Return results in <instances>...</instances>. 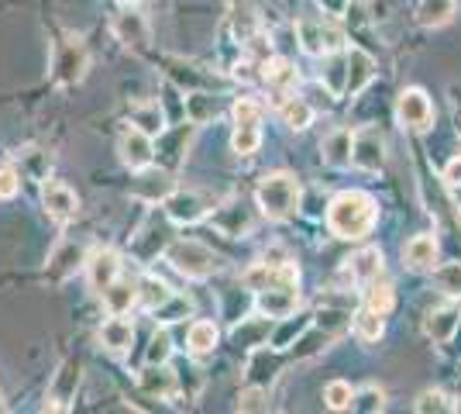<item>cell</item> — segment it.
Returning a JSON list of instances; mask_svg holds the SVG:
<instances>
[{
	"mask_svg": "<svg viewBox=\"0 0 461 414\" xmlns=\"http://www.w3.org/2000/svg\"><path fill=\"white\" fill-rule=\"evenodd\" d=\"M403 259L410 270H430L438 262V238L434 235H417L403 245Z\"/></svg>",
	"mask_w": 461,
	"mask_h": 414,
	"instance_id": "cell-24",
	"label": "cell"
},
{
	"mask_svg": "<svg viewBox=\"0 0 461 414\" xmlns=\"http://www.w3.org/2000/svg\"><path fill=\"white\" fill-rule=\"evenodd\" d=\"M355 332H358L362 342H379L385 332V315L383 311H372V308H362L355 315Z\"/></svg>",
	"mask_w": 461,
	"mask_h": 414,
	"instance_id": "cell-36",
	"label": "cell"
},
{
	"mask_svg": "<svg viewBox=\"0 0 461 414\" xmlns=\"http://www.w3.org/2000/svg\"><path fill=\"white\" fill-rule=\"evenodd\" d=\"M141 391L149 397H158V400H169L179 391V376L166 366V363H149L141 370Z\"/></svg>",
	"mask_w": 461,
	"mask_h": 414,
	"instance_id": "cell-15",
	"label": "cell"
},
{
	"mask_svg": "<svg viewBox=\"0 0 461 414\" xmlns=\"http://www.w3.org/2000/svg\"><path fill=\"white\" fill-rule=\"evenodd\" d=\"M279 321H283V325H279V328H276V332H272V349H289V345H293V342H296V338L300 336H307V328H310V317L307 315H300V317H279Z\"/></svg>",
	"mask_w": 461,
	"mask_h": 414,
	"instance_id": "cell-33",
	"label": "cell"
},
{
	"mask_svg": "<svg viewBox=\"0 0 461 414\" xmlns=\"http://www.w3.org/2000/svg\"><path fill=\"white\" fill-rule=\"evenodd\" d=\"M348 321H351V315H348V311L324 308V311L317 315V328H324V332H330V336H341V328H345Z\"/></svg>",
	"mask_w": 461,
	"mask_h": 414,
	"instance_id": "cell-47",
	"label": "cell"
},
{
	"mask_svg": "<svg viewBox=\"0 0 461 414\" xmlns=\"http://www.w3.org/2000/svg\"><path fill=\"white\" fill-rule=\"evenodd\" d=\"M213 225H217L224 235L241 238V235H249V232H251V211L241 204V200H234V204L221 207V211L213 215Z\"/></svg>",
	"mask_w": 461,
	"mask_h": 414,
	"instance_id": "cell-23",
	"label": "cell"
},
{
	"mask_svg": "<svg viewBox=\"0 0 461 414\" xmlns=\"http://www.w3.org/2000/svg\"><path fill=\"white\" fill-rule=\"evenodd\" d=\"M413 411H420V414H430V411H455V404H447V397L441 394V391H423L420 397H417V404H413Z\"/></svg>",
	"mask_w": 461,
	"mask_h": 414,
	"instance_id": "cell-45",
	"label": "cell"
},
{
	"mask_svg": "<svg viewBox=\"0 0 461 414\" xmlns=\"http://www.w3.org/2000/svg\"><path fill=\"white\" fill-rule=\"evenodd\" d=\"M131 190H135V198L155 204V200H166L173 194V177L169 173H141Z\"/></svg>",
	"mask_w": 461,
	"mask_h": 414,
	"instance_id": "cell-28",
	"label": "cell"
},
{
	"mask_svg": "<svg viewBox=\"0 0 461 414\" xmlns=\"http://www.w3.org/2000/svg\"><path fill=\"white\" fill-rule=\"evenodd\" d=\"M86 276H90V287L96 294H104L121 276V256L114 249H96L94 256H86Z\"/></svg>",
	"mask_w": 461,
	"mask_h": 414,
	"instance_id": "cell-12",
	"label": "cell"
},
{
	"mask_svg": "<svg viewBox=\"0 0 461 414\" xmlns=\"http://www.w3.org/2000/svg\"><path fill=\"white\" fill-rule=\"evenodd\" d=\"M190 135H193V124H179V128H173V132H166V135L158 138V149H155L158 162H162V166H169V170H176V166L186 159Z\"/></svg>",
	"mask_w": 461,
	"mask_h": 414,
	"instance_id": "cell-16",
	"label": "cell"
},
{
	"mask_svg": "<svg viewBox=\"0 0 461 414\" xmlns=\"http://www.w3.org/2000/svg\"><path fill=\"white\" fill-rule=\"evenodd\" d=\"M117 152H121V162H124V166H131V170H145V166L155 159L152 135H149V132H141V128H131V132H124V135H121Z\"/></svg>",
	"mask_w": 461,
	"mask_h": 414,
	"instance_id": "cell-11",
	"label": "cell"
},
{
	"mask_svg": "<svg viewBox=\"0 0 461 414\" xmlns=\"http://www.w3.org/2000/svg\"><path fill=\"white\" fill-rule=\"evenodd\" d=\"M114 35L128 49H141L149 41V21H145L141 11H121L114 18Z\"/></svg>",
	"mask_w": 461,
	"mask_h": 414,
	"instance_id": "cell-19",
	"label": "cell"
},
{
	"mask_svg": "<svg viewBox=\"0 0 461 414\" xmlns=\"http://www.w3.org/2000/svg\"><path fill=\"white\" fill-rule=\"evenodd\" d=\"M351 408H355V411H366V414L385 411V391L383 387H375V383H368V387H362V391L355 394Z\"/></svg>",
	"mask_w": 461,
	"mask_h": 414,
	"instance_id": "cell-41",
	"label": "cell"
},
{
	"mask_svg": "<svg viewBox=\"0 0 461 414\" xmlns=\"http://www.w3.org/2000/svg\"><path fill=\"white\" fill-rule=\"evenodd\" d=\"M366 308H372V311H389L393 308V287L389 283H368V294H366Z\"/></svg>",
	"mask_w": 461,
	"mask_h": 414,
	"instance_id": "cell-44",
	"label": "cell"
},
{
	"mask_svg": "<svg viewBox=\"0 0 461 414\" xmlns=\"http://www.w3.org/2000/svg\"><path fill=\"white\" fill-rule=\"evenodd\" d=\"M351 162L366 173H379L385 166V138L379 135V128H362L351 138Z\"/></svg>",
	"mask_w": 461,
	"mask_h": 414,
	"instance_id": "cell-8",
	"label": "cell"
},
{
	"mask_svg": "<svg viewBox=\"0 0 461 414\" xmlns=\"http://www.w3.org/2000/svg\"><path fill=\"white\" fill-rule=\"evenodd\" d=\"M193 311V304L186 300V297H179V294H173L162 308H155L152 315L158 317V321H179V317H186Z\"/></svg>",
	"mask_w": 461,
	"mask_h": 414,
	"instance_id": "cell-43",
	"label": "cell"
},
{
	"mask_svg": "<svg viewBox=\"0 0 461 414\" xmlns=\"http://www.w3.org/2000/svg\"><path fill=\"white\" fill-rule=\"evenodd\" d=\"M375 217H379L375 200L368 198V194H358V190L334 198L330 207H327V225H330V232L338 238H348V242L366 238L368 232H372V225H375Z\"/></svg>",
	"mask_w": 461,
	"mask_h": 414,
	"instance_id": "cell-1",
	"label": "cell"
},
{
	"mask_svg": "<svg viewBox=\"0 0 461 414\" xmlns=\"http://www.w3.org/2000/svg\"><path fill=\"white\" fill-rule=\"evenodd\" d=\"M18 194V173L14 170H0V200Z\"/></svg>",
	"mask_w": 461,
	"mask_h": 414,
	"instance_id": "cell-51",
	"label": "cell"
},
{
	"mask_svg": "<svg viewBox=\"0 0 461 414\" xmlns=\"http://www.w3.org/2000/svg\"><path fill=\"white\" fill-rule=\"evenodd\" d=\"M458 321H461V311L458 308H441V311H434L430 321H427V332L434 342H447V338L458 332Z\"/></svg>",
	"mask_w": 461,
	"mask_h": 414,
	"instance_id": "cell-34",
	"label": "cell"
},
{
	"mask_svg": "<svg viewBox=\"0 0 461 414\" xmlns=\"http://www.w3.org/2000/svg\"><path fill=\"white\" fill-rule=\"evenodd\" d=\"M324 400L330 411H348L351 400H355V391H351V383H345V380H330L324 387Z\"/></svg>",
	"mask_w": 461,
	"mask_h": 414,
	"instance_id": "cell-40",
	"label": "cell"
},
{
	"mask_svg": "<svg viewBox=\"0 0 461 414\" xmlns=\"http://www.w3.org/2000/svg\"><path fill=\"white\" fill-rule=\"evenodd\" d=\"M455 18V0H420L417 7V21L423 28H441Z\"/></svg>",
	"mask_w": 461,
	"mask_h": 414,
	"instance_id": "cell-32",
	"label": "cell"
},
{
	"mask_svg": "<svg viewBox=\"0 0 461 414\" xmlns=\"http://www.w3.org/2000/svg\"><path fill=\"white\" fill-rule=\"evenodd\" d=\"M79 376H83V370H79L77 359H66V363L56 370V376H52V383H49L45 411H66V408L73 404L77 387H79Z\"/></svg>",
	"mask_w": 461,
	"mask_h": 414,
	"instance_id": "cell-7",
	"label": "cell"
},
{
	"mask_svg": "<svg viewBox=\"0 0 461 414\" xmlns=\"http://www.w3.org/2000/svg\"><path fill=\"white\" fill-rule=\"evenodd\" d=\"M169 355H173L169 332H155L152 342H149V363H169Z\"/></svg>",
	"mask_w": 461,
	"mask_h": 414,
	"instance_id": "cell-48",
	"label": "cell"
},
{
	"mask_svg": "<svg viewBox=\"0 0 461 414\" xmlns=\"http://www.w3.org/2000/svg\"><path fill=\"white\" fill-rule=\"evenodd\" d=\"M207 207H211V200L203 194H196V190H173L166 198V215H169V221H179V225L200 221L207 215Z\"/></svg>",
	"mask_w": 461,
	"mask_h": 414,
	"instance_id": "cell-10",
	"label": "cell"
},
{
	"mask_svg": "<svg viewBox=\"0 0 461 414\" xmlns=\"http://www.w3.org/2000/svg\"><path fill=\"white\" fill-rule=\"evenodd\" d=\"M296 304H300V294H296V287H293V283H276V287L258 290V308H262V315H269L272 321L293 315V311H296Z\"/></svg>",
	"mask_w": 461,
	"mask_h": 414,
	"instance_id": "cell-13",
	"label": "cell"
},
{
	"mask_svg": "<svg viewBox=\"0 0 461 414\" xmlns=\"http://www.w3.org/2000/svg\"><path fill=\"white\" fill-rule=\"evenodd\" d=\"M41 204H45L49 217H56V221H73L79 211V198L66 187V183H45Z\"/></svg>",
	"mask_w": 461,
	"mask_h": 414,
	"instance_id": "cell-14",
	"label": "cell"
},
{
	"mask_svg": "<svg viewBox=\"0 0 461 414\" xmlns=\"http://www.w3.org/2000/svg\"><path fill=\"white\" fill-rule=\"evenodd\" d=\"M351 132L348 128H338V132H330L324 142V159L330 166H338V170H345L351 166Z\"/></svg>",
	"mask_w": 461,
	"mask_h": 414,
	"instance_id": "cell-30",
	"label": "cell"
},
{
	"mask_svg": "<svg viewBox=\"0 0 461 414\" xmlns=\"http://www.w3.org/2000/svg\"><path fill=\"white\" fill-rule=\"evenodd\" d=\"M234 152L238 156H251L262 142V107L255 100H238L234 104Z\"/></svg>",
	"mask_w": 461,
	"mask_h": 414,
	"instance_id": "cell-4",
	"label": "cell"
},
{
	"mask_svg": "<svg viewBox=\"0 0 461 414\" xmlns=\"http://www.w3.org/2000/svg\"><path fill=\"white\" fill-rule=\"evenodd\" d=\"M186 349L193 355H207L217 349V325L213 321H193L186 332Z\"/></svg>",
	"mask_w": 461,
	"mask_h": 414,
	"instance_id": "cell-31",
	"label": "cell"
},
{
	"mask_svg": "<svg viewBox=\"0 0 461 414\" xmlns=\"http://www.w3.org/2000/svg\"><path fill=\"white\" fill-rule=\"evenodd\" d=\"M173 297V290H169V283L166 280H158V276H145L141 283H138V300L149 308V311H155V308H162L166 300Z\"/></svg>",
	"mask_w": 461,
	"mask_h": 414,
	"instance_id": "cell-35",
	"label": "cell"
},
{
	"mask_svg": "<svg viewBox=\"0 0 461 414\" xmlns=\"http://www.w3.org/2000/svg\"><path fill=\"white\" fill-rule=\"evenodd\" d=\"M100 342H104L111 353H128L131 342H135V325L124 315L107 317V321L100 325Z\"/></svg>",
	"mask_w": 461,
	"mask_h": 414,
	"instance_id": "cell-20",
	"label": "cell"
},
{
	"mask_svg": "<svg viewBox=\"0 0 461 414\" xmlns=\"http://www.w3.org/2000/svg\"><path fill=\"white\" fill-rule=\"evenodd\" d=\"M0 411H4V397H0Z\"/></svg>",
	"mask_w": 461,
	"mask_h": 414,
	"instance_id": "cell-53",
	"label": "cell"
},
{
	"mask_svg": "<svg viewBox=\"0 0 461 414\" xmlns=\"http://www.w3.org/2000/svg\"><path fill=\"white\" fill-rule=\"evenodd\" d=\"M238 408L241 411H266L269 408V394H266V387H251L241 394V400H238Z\"/></svg>",
	"mask_w": 461,
	"mask_h": 414,
	"instance_id": "cell-49",
	"label": "cell"
},
{
	"mask_svg": "<svg viewBox=\"0 0 461 414\" xmlns=\"http://www.w3.org/2000/svg\"><path fill=\"white\" fill-rule=\"evenodd\" d=\"M83 262H86V256L77 242H62L49 259V280H69Z\"/></svg>",
	"mask_w": 461,
	"mask_h": 414,
	"instance_id": "cell-22",
	"label": "cell"
},
{
	"mask_svg": "<svg viewBox=\"0 0 461 414\" xmlns=\"http://www.w3.org/2000/svg\"><path fill=\"white\" fill-rule=\"evenodd\" d=\"M458 411H461V400H458Z\"/></svg>",
	"mask_w": 461,
	"mask_h": 414,
	"instance_id": "cell-54",
	"label": "cell"
},
{
	"mask_svg": "<svg viewBox=\"0 0 461 414\" xmlns=\"http://www.w3.org/2000/svg\"><path fill=\"white\" fill-rule=\"evenodd\" d=\"M217 111H221V104L207 90H190L186 100H183V115H186L190 124H207L211 118H217Z\"/></svg>",
	"mask_w": 461,
	"mask_h": 414,
	"instance_id": "cell-26",
	"label": "cell"
},
{
	"mask_svg": "<svg viewBox=\"0 0 461 414\" xmlns=\"http://www.w3.org/2000/svg\"><path fill=\"white\" fill-rule=\"evenodd\" d=\"M296 35H300L303 52H310V56H334V52L345 45V35H341L334 24L317 21V18L300 21V24H296Z\"/></svg>",
	"mask_w": 461,
	"mask_h": 414,
	"instance_id": "cell-6",
	"label": "cell"
},
{
	"mask_svg": "<svg viewBox=\"0 0 461 414\" xmlns=\"http://www.w3.org/2000/svg\"><path fill=\"white\" fill-rule=\"evenodd\" d=\"M444 183H447V190H451L455 204L461 207V156H455L447 166H444Z\"/></svg>",
	"mask_w": 461,
	"mask_h": 414,
	"instance_id": "cell-50",
	"label": "cell"
},
{
	"mask_svg": "<svg viewBox=\"0 0 461 414\" xmlns=\"http://www.w3.org/2000/svg\"><path fill=\"white\" fill-rule=\"evenodd\" d=\"M434 280H438L441 294L461 297V262H447V266H441V270L434 273Z\"/></svg>",
	"mask_w": 461,
	"mask_h": 414,
	"instance_id": "cell-42",
	"label": "cell"
},
{
	"mask_svg": "<svg viewBox=\"0 0 461 414\" xmlns=\"http://www.w3.org/2000/svg\"><path fill=\"white\" fill-rule=\"evenodd\" d=\"M283 118H286L289 128H307L310 121H313V104L303 97H289L286 104H283Z\"/></svg>",
	"mask_w": 461,
	"mask_h": 414,
	"instance_id": "cell-39",
	"label": "cell"
},
{
	"mask_svg": "<svg viewBox=\"0 0 461 414\" xmlns=\"http://www.w3.org/2000/svg\"><path fill=\"white\" fill-rule=\"evenodd\" d=\"M272 336V317H241V325L234 328V345H241V349H258V345H266Z\"/></svg>",
	"mask_w": 461,
	"mask_h": 414,
	"instance_id": "cell-25",
	"label": "cell"
},
{
	"mask_svg": "<svg viewBox=\"0 0 461 414\" xmlns=\"http://www.w3.org/2000/svg\"><path fill=\"white\" fill-rule=\"evenodd\" d=\"M162 249H169V228L158 225V221H149V225L141 228V235L131 242V253H135L141 262H152Z\"/></svg>",
	"mask_w": 461,
	"mask_h": 414,
	"instance_id": "cell-18",
	"label": "cell"
},
{
	"mask_svg": "<svg viewBox=\"0 0 461 414\" xmlns=\"http://www.w3.org/2000/svg\"><path fill=\"white\" fill-rule=\"evenodd\" d=\"M348 4L351 0H321V7H324V14H330V18H338V14H345Z\"/></svg>",
	"mask_w": 461,
	"mask_h": 414,
	"instance_id": "cell-52",
	"label": "cell"
},
{
	"mask_svg": "<svg viewBox=\"0 0 461 414\" xmlns=\"http://www.w3.org/2000/svg\"><path fill=\"white\" fill-rule=\"evenodd\" d=\"M86 66H90V56H86V45H83L79 35H69V39L59 41L52 69H56V79L62 87H77L79 79L86 77Z\"/></svg>",
	"mask_w": 461,
	"mask_h": 414,
	"instance_id": "cell-5",
	"label": "cell"
},
{
	"mask_svg": "<svg viewBox=\"0 0 461 414\" xmlns=\"http://www.w3.org/2000/svg\"><path fill=\"white\" fill-rule=\"evenodd\" d=\"M166 256L173 262V270H179L183 276L190 280H207V276L217 270V256H213L207 245L193 242V238H179L166 249Z\"/></svg>",
	"mask_w": 461,
	"mask_h": 414,
	"instance_id": "cell-3",
	"label": "cell"
},
{
	"mask_svg": "<svg viewBox=\"0 0 461 414\" xmlns=\"http://www.w3.org/2000/svg\"><path fill=\"white\" fill-rule=\"evenodd\" d=\"M383 266L385 262L379 249H362V253H355V256L348 259V273H351L355 283H362V287L375 283V280L383 276Z\"/></svg>",
	"mask_w": 461,
	"mask_h": 414,
	"instance_id": "cell-21",
	"label": "cell"
},
{
	"mask_svg": "<svg viewBox=\"0 0 461 414\" xmlns=\"http://www.w3.org/2000/svg\"><path fill=\"white\" fill-rule=\"evenodd\" d=\"M396 118H400V124L410 128V132H427V128H430V121H434V107H430V100H427L423 90L410 87V90L400 94Z\"/></svg>",
	"mask_w": 461,
	"mask_h": 414,
	"instance_id": "cell-9",
	"label": "cell"
},
{
	"mask_svg": "<svg viewBox=\"0 0 461 414\" xmlns=\"http://www.w3.org/2000/svg\"><path fill=\"white\" fill-rule=\"evenodd\" d=\"M279 373V355L269 353V349H255L249 363V383L251 387H269Z\"/></svg>",
	"mask_w": 461,
	"mask_h": 414,
	"instance_id": "cell-29",
	"label": "cell"
},
{
	"mask_svg": "<svg viewBox=\"0 0 461 414\" xmlns=\"http://www.w3.org/2000/svg\"><path fill=\"white\" fill-rule=\"evenodd\" d=\"M131 124L141 128V132H149V135H162V128H166V118H162V111H158V104H141L131 111Z\"/></svg>",
	"mask_w": 461,
	"mask_h": 414,
	"instance_id": "cell-38",
	"label": "cell"
},
{
	"mask_svg": "<svg viewBox=\"0 0 461 414\" xmlns=\"http://www.w3.org/2000/svg\"><path fill=\"white\" fill-rule=\"evenodd\" d=\"M258 207L266 211V217L283 221L300 207V183L289 173H269L258 183Z\"/></svg>",
	"mask_w": 461,
	"mask_h": 414,
	"instance_id": "cell-2",
	"label": "cell"
},
{
	"mask_svg": "<svg viewBox=\"0 0 461 414\" xmlns=\"http://www.w3.org/2000/svg\"><path fill=\"white\" fill-rule=\"evenodd\" d=\"M262 77H266V83H269L272 90H279V94H286L289 87H296V69L289 66V62L283 60H269L266 62V69H262Z\"/></svg>",
	"mask_w": 461,
	"mask_h": 414,
	"instance_id": "cell-37",
	"label": "cell"
},
{
	"mask_svg": "<svg viewBox=\"0 0 461 414\" xmlns=\"http://www.w3.org/2000/svg\"><path fill=\"white\" fill-rule=\"evenodd\" d=\"M375 77V62L362 49H351L348 52V79H345V97H355L368 87V79Z\"/></svg>",
	"mask_w": 461,
	"mask_h": 414,
	"instance_id": "cell-17",
	"label": "cell"
},
{
	"mask_svg": "<svg viewBox=\"0 0 461 414\" xmlns=\"http://www.w3.org/2000/svg\"><path fill=\"white\" fill-rule=\"evenodd\" d=\"M338 336H330V332H324V328H317V336H300V345H296V355L300 359H307V355H317L321 349H327V342H334Z\"/></svg>",
	"mask_w": 461,
	"mask_h": 414,
	"instance_id": "cell-46",
	"label": "cell"
},
{
	"mask_svg": "<svg viewBox=\"0 0 461 414\" xmlns=\"http://www.w3.org/2000/svg\"><path fill=\"white\" fill-rule=\"evenodd\" d=\"M100 297H104V304H107V311H111V315H128V311H131V304H138V283L117 276L114 283H111Z\"/></svg>",
	"mask_w": 461,
	"mask_h": 414,
	"instance_id": "cell-27",
	"label": "cell"
}]
</instances>
